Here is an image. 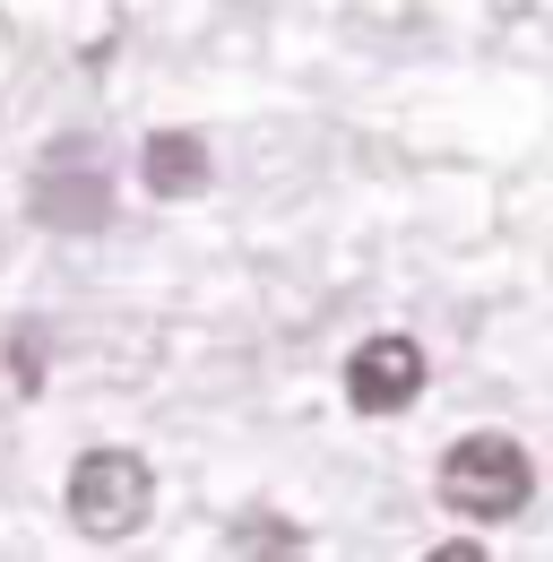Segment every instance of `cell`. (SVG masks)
Segmentation results:
<instances>
[{
  "label": "cell",
  "mask_w": 553,
  "mask_h": 562,
  "mask_svg": "<svg viewBox=\"0 0 553 562\" xmlns=\"http://www.w3.org/2000/svg\"><path fill=\"white\" fill-rule=\"evenodd\" d=\"M441 510H459L467 528H501L537 502V459L510 441V432H459L441 450Z\"/></svg>",
  "instance_id": "1"
},
{
  "label": "cell",
  "mask_w": 553,
  "mask_h": 562,
  "mask_svg": "<svg viewBox=\"0 0 553 562\" xmlns=\"http://www.w3.org/2000/svg\"><path fill=\"white\" fill-rule=\"evenodd\" d=\"M61 510H69V528H78L87 546H122V537L147 528V510H156V468H147L138 450H122V441H95V450L69 459Z\"/></svg>",
  "instance_id": "2"
},
{
  "label": "cell",
  "mask_w": 553,
  "mask_h": 562,
  "mask_svg": "<svg viewBox=\"0 0 553 562\" xmlns=\"http://www.w3.org/2000/svg\"><path fill=\"white\" fill-rule=\"evenodd\" d=\"M26 209L44 234H104L113 225V182H104V165H95V147L87 139H61L44 165H35V182H26Z\"/></svg>",
  "instance_id": "3"
},
{
  "label": "cell",
  "mask_w": 553,
  "mask_h": 562,
  "mask_svg": "<svg viewBox=\"0 0 553 562\" xmlns=\"http://www.w3.org/2000/svg\"><path fill=\"white\" fill-rule=\"evenodd\" d=\"M415 398H424V347L415 338L381 329L346 355V407L354 416H407Z\"/></svg>",
  "instance_id": "4"
},
{
  "label": "cell",
  "mask_w": 553,
  "mask_h": 562,
  "mask_svg": "<svg viewBox=\"0 0 553 562\" xmlns=\"http://www.w3.org/2000/svg\"><path fill=\"white\" fill-rule=\"evenodd\" d=\"M207 139L200 131H147V147H138V182L156 191V200H200L207 191Z\"/></svg>",
  "instance_id": "5"
},
{
  "label": "cell",
  "mask_w": 553,
  "mask_h": 562,
  "mask_svg": "<svg viewBox=\"0 0 553 562\" xmlns=\"http://www.w3.org/2000/svg\"><path fill=\"white\" fill-rule=\"evenodd\" d=\"M234 562H312V537L285 510H242L234 519Z\"/></svg>",
  "instance_id": "6"
},
{
  "label": "cell",
  "mask_w": 553,
  "mask_h": 562,
  "mask_svg": "<svg viewBox=\"0 0 553 562\" xmlns=\"http://www.w3.org/2000/svg\"><path fill=\"white\" fill-rule=\"evenodd\" d=\"M18 390H44V329L18 338Z\"/></svg>",
  "instance_id": "7"
},
{
  "label": "cell",
  "mask_w": 553,
  "mask_h": 562,
  "mask_svg": "<svg viewBox=\"0 0 553 562\" xmlns=\"http://www.w3.org/2000/svg\"><path fill=\"white\" fill-rule=\"evenodd\" d=\"M424 562H484V546H476V537H450V546H432Z\"/></svg>",
  "instance_id": "8"
}]
</instances>
